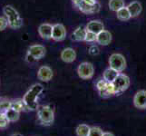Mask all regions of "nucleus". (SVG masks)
I'll return each instance as SVG.
<instances>
[{"label": "nucleus", "mask_w": 146, "mask_h": 136, "mask_svg": "<svg viewBox=\"0 0 146 136\" xmlns=\"http://www.w3.org/2000/svg\"><path fill=\"white\" fill-rule=\"evenodd\" d=\"M44 91V87L42 84H36L30 87L23 98V101L27 106L28 110H36L38 109V104L36 102V98L39 94Z\"/></svg>", "instance_id": "f257e3e1"}, {"label": "nucleus", "mask_w": 146, "mask_h": 136, "mask_svg": "<svg viewBox=\"0 0 146 136\" xmlns=\"http://www.w3.org/2000/svg\"><path fill=\"white\" fill-rule=\"evenodd\" d=\"M3 13L7 17L8 27L12 29H19L23 27V19L14 7L7 5L3 7Z\"/></svg>", "instance_id": "f03ea898"}, {"label": "nucleus", "mask_w": 146, "mask_h": 136, "mask_svg": "<svg viewBox=\"0 0 146 136\" xmlns=\"http://www.w3.org/2000/svg\"><path fill=\"white\" fill-rule=\"evenodd\" d=\"M37 115L40 123L44 125H51L54 121V113L48 105H43L38 107Z\"/></svg>", "instance_id": "7ed1b4c3"}, {"label": "nucleus", "mask_w": 146, "mask_h": 136, "mask_svg": "<svg viewBox=\"0 0 146 136\" xmlns=\"http://www.w3.org/2000/svg\"><path fill=\"white\" fill-rule=\"evenodd\" d=\"M110 67L121 73L126 67V60L121 54H113L109 58Z\"/></svg>", "instance_id": "20e7f679"}, {"label": "nucleus", "mask_w": 146, "mask_h": 136, "mask_svg": "<svg viewBox=\"0 0 146 136\" xmlns=\"http://www.w3.org/2000/svg\"><path fill=\"white\" fill-rule=\"evenodd\" d=\"M112 84L113 85L115 94H121L128 89L130 85V78L126 74H119L118 76L115 78V80Z\"/></svg>", "instance_id": "39448f33"}, {"label": "nucleus", "mask_w": 146, "mask_h": 136, "mask_svg": "<svg viewBox=\"0 0 146 136\" xmlns=\"http://www.w3.org/2000/svg\"><path fill=\"white\" fill-rule=\"evenodd\" d=\"M77 73L80 78L84 79V80L91 79L94 76V65L91 63L84 62L79 64V66L77 68Z\"/></svg>", "instance_id": "423d86ee"}, {"label": "nucleus", "mask_w": 146, "mask_h": 136, "mask_svg": "<svg viewBox=\"0 0 146 136\" xmlns=\"http://www.w3.org/2000/svg\"><path fill=\"white\" fill-rule=\"evenodd\" d=\"M81 12L84 14H95L100 11V4L98 2H95L94 4H89L85 2L84 0L80 3L76 7Z\"/></svg>", "instance_id": "0eeeda50"}, {"label": "nucleus", "mask_w": 146, "mask_h": 136, "mask_svg": "<svg viewBox=\"0 0 146 136\" xmlns=\"http://www.w3.org/2000/svg\"><path fill=\"white\" fill-rule=\"evenodd\" d=\"M66 37V29L62 24H55L53 26L52 39L56 42H61Z\"/></svg>", "instance_id": "6e6552de"}, {"label": "nucleus", "mask_w": 146, "mask_h": 136, "mask_svg": "<svg viewBox=\"0 0 146 136\" xmlns=\"http://www.w3.org/2000/svg\"><path fill=\"white\" fill-rule=\"evenodd\" d=\"M46 47L42 44H33L28 48L27 53L36 58V60L42 59L44 55H46Z\"/></svg>", "instance_id": "1a4fd4ad"}, {"label": "nucleus", "mask_w": 146, "mask_h": 136, "mask_svg": "<svg viewBox=\"0 0 146 136\" xmlns=\"http://www.w3.org/2000/svg\"><path fill=\"white\" fill-rule=\"evenodd\" d=\"M53 70L47 65H43L37 72V78L42 82H49L53 78Z\"/></svg>", "instance_id": "9d476101"}, {"label": "nucleus", "mask_w": 146, "mask_h": 136, "mask_svg": "<svg viewBox=\"0 0 146 136\" xmlns=\"http://www.w3.org/2000/svg\"><path fill=\"white\" fill-rule=\"evenodd\" d=\"M134 106L139 109H146V91L141 90L135 94L133 97Z\"/></svg>", "instance_id": "9b49d317"}, {"label": "nucleus", "mask_w": 146, "mask_h": 136, "mask_svg": "<svg viewBox=\"0 0 146 136\" xmlns=\"http://www.w3.org/2000/svg\"><path fill=\"white\" fill-rule=\"evenodd\" d=\"M38 34L43 39H51L53 34V26L48 23L41 24L38 27Z\"/></svg>", "instance_id": "f8f14e48"}, {"label": "nucleus", "mask_w": 146, "mask_h": 136, "mask_svg": "<svg viewBox=\"0 0 146 136\" xmlns=\"http://www.w3.org/2000/svg\"><path fill=\"white\" fill-rule=\"evenodd\" d=\"M61 59L65 63H73L76 59V53L73 48H64L61 52Z\"/></svg>", "instance_id": "ddd939ff"}, {"label": "nucleus", "mask_w": 146, "mask_h": 136, "mask_svg": "<svg viewBox=\"0 0 146 136\" xmlns=\"http://www.w3.org/2000/svg\"><path fill=\"white\" fill-rule=\"evenodd\" d=\"M111 41H112V34H111L107 30H103L102 32H100L97 34V38H96V42L101 44V45H108Z\"/></svg>", "instance_id": "4468645a"}, {"label": "nucleus", "mask_w": 146, "mask_h": 136, "mask_svg": "<svg viewBox=\"0 0 146 136\" xmlns=\"http://www.w3.org/2000/svg\"><path fill=\"white\" fill-rule=\"evenodd\" d=\"M86 29H87V31L93 32L97 34L100 32H102L103 30H104V24L101 21H99V20H92V21H90L87 24Z\"/></svg>", "instance_id": "2eb2a0df"}, {"label": "nucleus", "mask_w": 146, "mask_h": 136, "mask_svg": "<svg viewBox=\"0 0 146 136\" xmlns=\"http://www.w3.org/2000/svg\"><path fill=\"white\" fill-rule=\"evenodd\" d=\"M87 34V29L86 27H79L74 30V32L72 34V39L74 41H85V36Z\"/></svg>", "instance_id": "dca6fc26"}, {"label": "nucleus", "mask_w": 146, "mask_h": 136, "mask_svg": "<svg viewBox=\"0 0 146 136\" xmlns=\"http://www.w3.org/2000/svg\"><path fill=\"white\" fill-rule=\"evenodd\" d=\"M129 12H130V15L132 17H138L139 15L142 12V5H141L140 2L138 1H133L132 3H130L127 7Z\"/></svg>", "instance_id": "f3484780"}, {"label": "nucleus", "mask_w": 146, "mask_h": 136, "mask_svg": "<svg viewBox=\"0 0 146 136\" xmlns=\"http://www.w3.org/2000/svg\"><path fill=\"white\" fill-rule=\"evenodd\" d=\"M118 74H119V72H117L116 70H114L113 68L109 67L104 72L103 77L105 81H107L108 83H113L115 80V78L118 76Z\"/></svg>", "instance_id": "a211bd4d"}, {"label": "nucleus", "mask_w": 146, "mask_h": 136, "mask_svg": "<svg viewBox=\"0 0 146 136\" xmlns=\"http://www.w3.org/2000/svg\"><path fill=\"white\" fill-rule=\"evenodd\" d=\"M98 91L102 97H109L111 95L115 94V91H114L113 85L112 83H107L105 84L104 87H103L102 89H100Z\"/></svg>", "instance_id": "6ab92c4d"}, {"label": "nucleus", "mask_w": 146, "mask_h": 136, "mask_svg": "<svg viewBox=\"0 0 146 136\" xmlns=\"http://www.w3.org/2000/svg\"><path fill=\"white\" fill-rule=\"evenodd\" d=\"M5 115H6V118L8 120L9 123H14L19 120L20 113L16 110H14L13 108H9L5 112Z\"/></svg>", "instance_id": "aec40b11"}, {"label": "nucleus", "mask_w": 146, "mask_h": 136, "mask_svg": "<svg viewBox=\"0 0 146 136\" xmlns=\"http://www.w3.org/2000/svg\"><path fill=\"white\" fill-rule=\"evenodd\" d=\"M11 108L17 111V112H19V113H21L22 111L28 110V108L23 101V99H17L16 101H13V102L11 103Z\"/></svg>", "instance_id": "412c9836"}, {"label": "nucleus", "mask_w": 146, "mask_h": 136, "mask_svg": "<svg viewBox=\"0 0 146 136\" xmlns=\"http://www.w3.org/2000/svg\"><path fill=\"white\" fill-rule=\"evenodd\" d=\"M125 7L124 0H110L109 1V7L112 11L117 12L118 10Z\"/></svg>", "instance_id": "4be33fe9"}, {"label": "nucleus", "mask_w": 146, "mask_h": 136, "mask_svg": "<svg viewBox=\"0 0 146 136\" xmlns=\"http://www.w3.org/2000/svg\"><path fill=\"white\" fill-rule=\"evenodd\" d=\"M116 16H117V18L121 20V21H127V20H129L132 17L127 7H124L123 8H121L120 10H118L116 12Z\"/></svg>", "instance_id": "5701e85b"}, {"label": "nucleus", "mask_w": 146, "mask_h": 136, "mask_svg": "<svg viewBox=\"0 0 146 136\" xmlns=\"http://www.w3.org/2000/svg\"><path fill=\"white\" fill-rule=\"evenodd\" d=\"M91 127L87 124H80L76 128V134L77 136H88L90 133Z\"/></svg>", "instance_id": "b1692460"}, {"label": "nucleus", "mask_w": 146, "mask_h": 136, "mask_svg": "<svg viewBox=\"0 0 146 136\" xmlns=\"http://www.w3.org/2000/svg\"><path fill=\"white\" fill-rule=\"evenodd\" d=\"M11 103L12 102H10V101H7V100L0 101V112L5 113L7 110L11 108Z\"/></svg>", "instance_id": "393cba45"}, {"label": "nucleus", "mask_w": 146, "mask_h": 136, "mask_svg": "<svg viewBox=\"0 0 146 136\" xmlns=\"http://www.w3.org/2000/svg\"><path fill=\"white\" fill-rule=\"evenodd\" d=\"M103 134H104V132L102 129L100 127L94 126L90 129V133L88 136H103Z\"/></svg>", "instance_id": "a878e982"}, {"label": "nucleus", "mask_w": 146, "mask_h": 136, "mask_svg": "<svg viewBox=\"0 0 146 136\" xmlns=\"http://www.w3.org/2000/svg\"><path fill=\"white\" fill-rule=\"evenodd\" d=\"M9 122L8 120L6 118V115L5 113L0 112V128H6L8 125Z\"/></svg>", "instance_id": "bb28decb"}, {"label": "nucleus", "mask_w": 146, "mask_h": 136, "mask_svg": "<svg viewBox=\"0 0 146 136\" xmlns=\"http://www.w3.org/2000/svg\"><path fill=\"white\" fill-rule=\"evenodd\" d=\"M96 38H97V34H94L93 32H89L87 31V34H86V36H85V41L86 42H94L96 41Z\"/></svg>", "instance_id": "cd10ccee"}, {"label": "nucleus", "mask_w": 146, "mask_h": 136, "mask_svg": "<svg viewBox=\"0 0 146 136\" xmlns=\"http://www.w3.org/2000/svg\"><path fill=\"white\" fill-rule=\"evenodd\" d=\"M8 27V22L6 17H0V31H4Z\"/></svg>", "instance_id": "c85d7f7f"}, {"label": "nucleus", "mask_w": 146, "mask_h": 136, "mask_svg": "<svg viewBox=\"0 0 146 136\" xmlns=\"http://www.w3.org/2000/svg\"><path fill=\"white\" fill-rule=\"evenodd\" d=\"M100 53V49L98 48L97 45L93 44L89 48V54L91 55H97Z\"/></svg>", "instance_id": "c756f323"}, {"label": "nucleus", "mask_w": 146, "mask_h": 136, "mask_svg": "<svg viewBox=\"0 0 146 136\" xmlns=\"http://www.w3.org/2000/svg\"><path fill=\"white\" fill-rule=\"evenodd\" d=\"M26 60L28 62V63H34V62H36V61H37V60L35 58L33 55H31L30 54H27V56H26Z\"/></svg>", "instance_id": "7c9ffc66"}, {"label": "nucleus", "mask_w": 146, "mask_h": 136, "mask_svg": "<svg viewBox=\"0 0 146 136\" xmlns=\"http://www.w3.org/2000/svg\"><path fill=\"white\" fill-rule=\"evenodd\" d=\"M82 1H83V0H72V2L74 3V5L75 7H77L78 5L81 3Z\"/></svg>", "instance_id": "2f4dec72"}, {"label": "nucleus", "mask_w": 146, "mask_h": 136, "mask_svg": "<svg viewBox=\"0 0 146 136\" xmlns=\"http://www.w3.org/2000/svg\"><path fill=\"white\" fill-rule=\"evenodd\" d=\"M84 1L89 3V4H94L95 2H96V0H84Z\"/></svg>", "instance_id": "473e14b6"}, {"label": "nucleus", "mask_w": 146, "mask_h": 136, "mask_svg": "<svg viewBox=\"0 0 146 136\" xmlns=\"http://www.w3.org/2000/svg\"><path fill=\"white\" fill-rule=\"evenodd\" d=\"M103 136H114L112 133H104Z\"/></svg>", "instance_id": "72a5a7b5"}, {"label": "nucleus", "mask_w": 146, "mask_h": 136, "mask_svg": "<svg viewBox=\"0 0 146 136\" xmlns=\"http://www.w3.org/2000/svg\"><path fill=\"white\" fill-rule=\"evenodd\" d=\"M11 136H23V135H22L21 133H14V134H12Z\"/></svg>", "instance_id": "f704fd0d"}, {"label": "nucleus", "mask_w": 146, "mask_h": 136, "mask_svg": "<svg viewBox=\"0 0 146 136\" xmlns=\"http://www.w3.org/2000/svg\"><path fill=\"white\" fill-rule=\"evenodd\" d=\"M0 101H1V100H0Z\"/></svg>", "instance_id": "c9c22d12"}]
</instances>
